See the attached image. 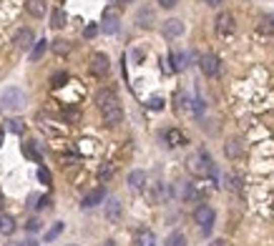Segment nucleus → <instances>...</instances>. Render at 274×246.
<instances>
[{
    "label": "nucleus",
    "instance_id": "38",
    "mask_svg": "<svg viewBox=\"0 0 274 246\" xmlns=\"http://www.w3.org/2000/svg\"><path fill=\"white\" fill-rule=\"evenodd\" d=\"M96 33H98V25H93V23H91V25H88V28L83 30V35H86V38H93Z\"/></svg>",
    "mask_w": 274,
    "mask_h": 246
},
{
    "label": "nucleus",
    "instance_id": "33",
    "mask_svg": "<svg viewBox=\"0 0 274 246\" xmlns=\"http://www.w3.org/2000/svg\"><path fill=\"white\" fill-rule=\"evenodd\" d=\"M66 80H68V75H66V73H56V75H53V88H61Z\"/></svg>",
    "mask_w": 274,
    "mask_h": 246
},
{
    "label": "nucleus",
    "instance_id": "46",
    "mask_svg": "<svg viewBox=\"0 0 274 246\" xmlns=\"http://www.w3.org/2000/svg\"><path fill=\"white\" fill-rule=\"evenodd\" d=\"M0 143H3V131H0Z\"/></svg>",
    "mask_w": 274,
    "mask_h": 246
},
{
    "label": "nucleus",
    "instance_id": "40",
    "mask_svg": "<svg viewBox=\"0 0 274 246\" xmlns=\"http://www.w3.org/2000/svg\"><path fill=\"white\" fill-rule=\"evenodd\" d=\"M159 5H161V8H166V10H171V8H176V5H179V0H159Z\"/></svg>",
    "mask_w": 274,
    "mask_h": 246
},
{
    "label": "nucleus",
    "instance_id": "18",
    "mask_svg": "<svg viewBox=\"0 0 274 246\" xmlns=\"http://www.w3.org/2000/svg\"><path fill=\"white\" fill-rule=\"evenodd\" d=\"M66 23H68V15L63 13V8H56V10L51 13V25H53L56 30H61Z\"/></svg>",
    "mask_w": 274,
    "mask_h": 246
},
{
    "label": "nucleus",
    "instance_id": "41",
    "mask_svg": "<svg viewBox=\"0 0 274 246\" xmlns=\"http://www.w3.org/2000/svg\"><path fill=\"white\" fill-rule=\"evenodd\" d=\"M209 246H229V244H226L224 239H216V241H211V244H209Z\"/></svg>",
    "mask_w": 274,
    "mask_h": 246
},
{
    "label": "nucleus",
    "instance_id": "30",
    "mask_svg": "<svg viewBox=\"0 0 274 246\" xmlns=\"http://www.w3.org/2000/svg\"><path fill=\"white\" fill-rule=\"evenodd\" d=\"M103 20H119V8H106L103 10Z\"/></svg>",
    "mask_w": 274,
    "mask_h": 246
},
{
    "label": "nucleus",
    "instance_id": "13",
    "mask_svg": "<svg viewBox=\"0 0 274 246\" xmlns=\"http://www.w3.org/2000/svg\"><path fill=\"white\" fill-rule=\"evenodd\" d=\"M164 138H166V143L171 146V148H179V146H186V136L179 131V128H169L166 133H164Z\"/></svg>",
    "mask_w": 274,
    "mask_h": 246
},
{
    "label": "nucleus",
    "instance_id": "22",
    "mask_svg": "<svg viewBox=\"0 0 274 246\" xmlns=\"http://www.w3.org/2000/svg\"><path fill=\"white\" fill-rule=\"evenodd\" d=\"M136 244H138V246H156V236H153V231H148V229L138 231Z\"/></svg>",
    "mask_w": 274,
    "mask_h": 246
},
{
    "label": "nucleus",
    "instance_id": "23",
    "mask_svg": "<svg viewBox=\"0 0 274 246\" xmlns=\"http://www.w3.org/2000/svg\"><path fill=\"white\" fill-rule=\"evenodd\" d=\"M186 61H189V56H186V53H174V56L169 58V63H174V65H171V70H184V68H186Z\"/></svg>",
    "mask_w": 274,
    "mask_h": 246
},
{
    "label": "nucleus",
    "instance_id": "42",
    "mask_svg": "<svg viewBox=\"0 0 274 246\" xmlns=\"http://www.w3.org/2000/svg\"><path fill=\"white\" fill-rule=\"evenodd\" d=\"M206 5H211V8H219V5H221V0H206Z\"/></svg>",
    "mask_w": 274,
    "mask_h": 246
},
{
    "label": "nucleus",
    "instance_id": "3",
    "mask_svg": "<svg viewBox=\"0 0 274 246\" xmlns=\"http://www.w3.org/2000/svg\"><path fill=\"white\" fill-rule=\"evenodd\" d=\"M214 219H216V214H214V209H211L209 203L197 206V211H194V221L202 226V231H204V234H209V231H211V226H214Z\"/></svg>",
    "mask_w": 274,
    "mask_h": 246
},
{
    "label": "nucleus",
    "instance_id": "11",
    "mask_svg": "<svg viewBox=\"0 0 274 246\" xmlns=\"http://www.w3.org/2000/svg\"><path fill=\"white\" fill-rule=\"evenodd\" d=\"M103 198H106V191H103V188H93L91 193H86V196H83L81 206H83V209H93V206L103 203Z\"/></svg>",
    "mask_w": 274,
    "mask_h": 246
},
{
    "label": "nucleus",
    "instance_id": "20",
    "mask_svg": "<svg viewBox=\"0 0 274 246\" xmlns=\"http://www.w3.org/2000/svg\"><path fill=\"white\" fill-rule=\"evenodd\" d=\"M13 231H15V221L8 214H0V234L3 236H10Z\"/></svg>",
    "mask_w": 274,
    "mask_h": 246
},
{
    "label": "nucleus",
    "instance_id": "16",
    "mask_svg": "<svg viewBox=\"0 0 274 246\" xmlns=\"http://www.w3.org/2000/svg\"><path fill=\"white\" fill-rule=\"evenodd\" d=\"M96 103H98V108L103 111V108H108V106L119 103V98H116V93H113V91H101V93L96 96Z\"/></svg>",
    "mask_w": 274,
    "mask_h": 246
},
{
    "label": "nucleus",
    "instance_id": "29",
    "mask_svg": "<svg viewBox=\"0 0 274 246\" xmlns=\"http://www.w3.org/2000/svg\"><path fill=\"white\" fill-rule=\"evenodd\" d=\"M98 176H101L103 181H106V179H111V176H113V163H106V166H101Z\"/></svg>",
    "mask_w": 274,
    "mask_h": 246
},
{
    "label": "nucleus",
    "instance_id": "15",
    "mask_svg": "<svg viewBox=\"0 0 274 246\" xmlns=\"http://www.w3.org/2000/svg\"><path fill=\"white\" fill-rule=\"evenodd\" d=\"M25 10L33 15V18H43L48 13V3L46 0H28L25 3Z\"/></svg>",
    "mask_w": 274,
    "mask_h": 246
},
{
    "label": "nucleus",
    "instance_id": "26",
    "mask_svg": "<svg viewBox=\"0 0 274 246\" xmlns=\"http://www.w3.org/2000/svg\"><path fill=\"white\" fill-rule=\"evenodd\" d=\"M61 231H63V221H56V224L48 229V234H46V241H56V239L61 236Z\"/></svg>",
    "mask_w": 274,
    "mask_h": 246
},
{
    "label": "nucleus",
    "instance_id": "19",
    "mask_svg": "<svg viewBox=\"0 0 274 246\" xmlns=\"http://www.w3.org/2000/svg\"><path fill=\"white\" fill-rule=\"evenodd\" d=\"M129 186L136 188V191H141V188L146 186V174H143V171H131V174H129Z\"/></svg>",
    "mask_w": 274,
    "mask_h": 246
},
{
    "label": "nucleus",
    "instance_id": "2",
    "mask_svg": "<svg viewBox=\"0 0 274 246\" xmlns=\"http://www.w3.org/2000/svg\"><path fill=\"white\" fill-rule=\"evenodd\" d=\"M0 103H3V108H8V111H18V108L25 106V93H23L18 86H8V88L3 91V96H0Z\"/></svg>",
    "mask_w": 274,
    "mask_h": 246
},
{
    "label": "nucleus",
    "instance_id": "37",
    "mask_svg": "<svg viewBox=\"0 0 274 246\" xmlns=\"http://www.w3.org/2000/svg\"><path fill=\"white\" fill-rule=\"evenodd\" d=\"M226 186H229L231 191H239V188H242V186H239V179H237V176H229V179H226Z\"/></svg>",
    "mask_w": 274,
    "mask_h": 246
},
{
    "label": "nucleus",
    "instance_id": "21",
    "mask_svg": "<svg viewBox=\"0 0 274 246\" xmlns=\"http://www.w3.org/2000/svg\"><path fill=\"white\" fill-rule=\"evenodd\" d=\"M51 51H53L56 56H68V53H70V43H68V40H63V38H58V40H53V43H51Z\"/></svg>",
    "mask_w": 274,
    "mask_h": 246
},
{
    "label": "nucleus",
    "instance_id": "32",
    "mask_svg": "<svg viewBox=\"0 0 274 246\" xmlns=\"http://www.w3.org/2000/svg\"><path fill=\"white\" fill-rule=\"evenodd\" d=\"M204 111H206L204 101H202V98H197V101H194V116H199V118H202V116H204Z\"/></svg>",
    "mask_w": 274,
    "mask_h": 246
},
{
    "label": "nucleus",
    "instance_id": "49",
    "mask_svg": "<svg viewBox=\"0 0 274 246\" xmlns=\"http://www.w3.org/2000/svg\"><path fill=\"white\" fill-rule=\"evenodd\" d=\"M61 3H63V0H61Z\"/></svg>",
    "mask_w": 274,
    "mask_h": 246
},
{
    "label": "nucleus",
    "instance_id": "31",
    "mask_svg": "<svg viewBox=\"0 0 274 246\" xmlns=\"http://www.w3.org/2000/svg\"><path fill=\"white\" fill-rule=\"evenodd\" d=\"M38 179H41L43 184H51V181H53V176H51V171H48V169H43V166L38 169Z\"/></svg>",
    "mask_w": 274,
    "mask_h": 246
},
{
    "label": "nucleus",
    "instance_id": "45",
    "mask_svg": "<svg viewBox=\"0 0 274 246\" xmlns=\"http://www.w3.org/2000/svg\"><path fill=\"white\" fill-rule=\"evenodd\" d=\"M116 3H134V0H116Z\"/></svg>",
    "mask_w": 274,
    "mask_h": 246
},
{
    "label": "nucleus",
    "instance_id": "47",
    "mask_svg": "<svg viewBox=\"0 0 274 246\" xmlns=\"http://www.w3.org/2000/svg\"><path fill=\"white\" fill-rule=\"evenodd\" d=\"M106 246H113V241H108V244H106Z\"/></svg>",
    "mask_w": 274,
    "mask_h": 246
},
{
    "label": "nucleus",
    "instance_id": "48",
    "mask_svg": "<svg viewBox=\"0 0 274 246\" xmlns=\"http://www.w3.org/2000/svg\"><path fill=\"white\" fill-rule=\"evenodd\" d=\"M68 246H78V244H68Z\"/></svg>",
    "mask_w": 274,
    "mask_h": 246
},
{
    "label": "nucleus",
    "instance_id": "34",
    "mask_svg": "<svg viewBox=\"0 0 274 246\" xmlns=\"http://www.w3.org/2000/svg\"><path fill=\"white\" fill-rule=\"evenodd\" d=\"M63 116H66V118H68L70 123H75L78 118H81V113H78L75 108H66V111H63Z\"/></svg>",
    "mask_w": 274,
    "mask_h": 246
},
{
    "label": "nucleus",
    "instance_id": "10",
    "mask_svg": "<svg viewBox=\"0 0 274 246\" xmlns=\"http://www.w3.org/2000/svg\"><path fill=\"white\" fill-rule=\"evenodd\" d=\"M231 30H234V15L226 13V10L219 13V15H216V33H219V35H229Z\"/></svg>",
    "mask_w": 274,
    "mask_h": 246
},
{
    "label": "nucleus",
    "instance_id": "39",
    "mask_svg": "<svg viewBox=\"0 0 274 246\" xmlns=\"http://www.w3.org/2000/svg\"><path fill=\"white\" fill-rule=\"evenodd\" d=\"M25 229H28V231H38V229H41V221H38V219H30V221L25 224Z\"/></svg>",
    "mask_w": 274,
    "mask_h": 246
},
{
    "label": "nucleus",
    "instance_id": "8",
    "mask_svg": "<svg viewBox=\"0 0 274 246\" xmlns=\"http://www.w3.org/2000/svg\"><path fill=\"white\" fill-rule=\"evenodd\" d=\"M101 113H103V123H106V126H119V123L124 121V108H121V103H113V106L103 108Z\"/></svg>",
    "mask_w": 274,
    "mask_h": 246
},
{
    "label": "nucleus",
    "instance_id": "27",
    "mask_svg": "<svg viewBox=\"0 0 274 246\" xmlns=\"http://www.w3.org/2000/svg\"><path fill=\"white\" fill-rule=\"evenodd\" d=\"M10 126H8V128H10V131H13V133H18V136H20V133H23V131H25V123L20 121V118H10Z\"/></svg>",
    "mask_w": 274,
    "mask_h": 246
},
{
    "label": "nucleus",
    "instance_id": "6",
    "mask_svg": "<svg viewBox=\"0 0 274 246\" xmlns=\"http://www.w3.org/2000/svg\"><path fill=\"white\" fill-rule=\"evenodd\" d=\"M199 68H202V73H204L206 78H214V75H219V58L214 56V53H204L202 58H199Z\"/></svg>",
    "mask_w": 274,
    "mask_h": 246
},
{
    "label": "nucleus",
    "instance_id": "9",
    "mask_svg": "<svg viewBox=\"0 0 274 246\" xmlns=\"http://www.w3.org/2000/svg\"><path fill=\"white\" fill-rule=\"evenodd\" d=\"M106 219L111 224H119L124 219V203L119 198H108V203H106Z\"/></svg>",
    "mask_w": 274,
    "mask_h": 246
},
{
    "label": "nucleus",
    "instance_id": "35",
    "mask_svg": "<svg viewBox=\"0 0 274 246\" xmlns=\"http://www.w3.org/2000/svg\"><path fill=\"white\" fill-rule=\"evenodd\" d=\"M148 108H153V111H161V108H164V101H161V98H151V101H148Z\"/></svg>",
    "mask_w": 274,
    "mask_h": 246
},
{
    "label": "nucleus",
    "instance_id": "14",
    "mask_svg": "<svg viewBox=\"0 0 274 246\" xmlns=\"http://www.w3.org/2000/svg\"><path fill=\"white\" fill-rule=\"evenodd\" d=\"M224 153H226V158H239L244 153V143L239 138H231V141L224 143Z\"/></svg>",
    "mask_w": 274,
    "mask_h": 246
},
{
    "label": "nucleus",
    "instance_id": "1",
    "mask_svg": "<svg viewBox=\"0 0 274 246\" xmlns=\"http://www.w3.org/2000/svg\"><path fill=\"white\" fill-rule=\"evenodd\" d=\"M186 169H189L194 176H209V174H216V166H214V161H211V156H209L206 148H199L197 153L189 156Z\"/></svg>",
    "mask_w": 274,
    "mask_h": 246
},
{
    "label": "nucleus",
    "instance_id": "7",
    "mask_svg": "<svg viewBox=\"0 0 274 246\" xmlns=\"http://www.w3.org/2000/svg\"><path fill=\"white\" fill-rule=\"evenodd\" d=\"M161 33H164V38L174 40V38L184 35V23H181L179 18H169V20H164V28H161Z\"/></svg>",
    "mask_w": 274,
    "mask_h": 246
},
{
    "label": "nucleus",
    "instance_id": "43",
    "mask_svg": "<svg viewBox=\"0 0 274 246\" xmlns=\"http://www.w3.org/2000/svg\"><path fill=\"white\" fill-rule=\"evenodd\" d=\"M20 246H38V241H35V239H28V241H23Z\"/></svg>",
    "mask_w": 274,
    "mask_h": 246
},
{
    "label": "nucleus",
    "instance_id": "12",
    "mask_svg": "<svg viewBox=\"0 0 274 246\" xmlns=\"http://www.w3.org/2000/svg\"><path fill=\"white\" fill-rule=\"evenodd\" d=\"M153 20H156V13H153V8H148V5L138 8L136 23L141 25V28H151V25H153Z\"/></svg>",
    "mask_w": 274,
    "mask_h": 246
},
{
    "label": "nucleus",
    "instance_id": "4",
    "mask_svg": "<svg viewBox=\"0 0 274 246\" xmlns=\"http://www.w3.org/2000/svg\"><path fill=\"white\" fill-rule=\"evenodd\" d=\"M13 46H15L18 51H33V46H35V33H33L30 28H20V30H15V35H13Z\"/></svg>",
    "mask_w": 274,
    "mask_h": 246
},
{
    "label": "nucleus",
    "instance_id": "36",
    "mask_svg": "<svg viewBox=\"0 0 274 246\" xmlns=\"http://www.w3.org/2000/svg\"><path fill=\"white\" fill-rule=\"evenodd\" d=\"M25 156H28V158H33V161H38V153H35L33 143H25Z\"/></svg>",
    "mask_w": 274,
    "mask_h": 246
},
{
    "label": "nucleus",
    "instance_id": "44",
    "mask_svg": "<svg viewBox=\"0 0 274 246\" xmlns=\"http://www.w3.org/2000/svg\"><path fill=\"white\" fill-rule=\"evenodd\" d=\"M3 206H5V198H3V193H0V209H3Z\"/></svg>",
    "mask_w": 274,
    "mask_h": 246
},
{
    "label": "nucleus",
    "instance_id": "5",
    "mask_svg": "<svg viewBox=\"0 0 274 246\" xmlns=\"http://www.w3.org/2000/svg\"><path fill=\"white\" fill-rule=\"evenodd\" d=\"M91 73L93 75H98V78H103L106 73H108V68H111V61H108V56L106 53H93L91 56Z\"/></svg>",
    "mask_w": 274,
    "mask_h": 246
},
{
    "label": "nucleus",
    "instance_id": "25",
    "mask_svg": "<svg viewBox=\"0 0 274 246\" xmlns=\"http://www.w3.org/2000/svg\"><path fill=\"white\" fill-rule=\"evenodd\" d=\"M164 246H186V236H184L181 231H174V234L166 239V244Z\"/></svg>",
    "mask_w": 274,
    "mask_h": 246
},
{
    "label": "nucleus",
    "instance_id": "24",
    "mask_svg": "<svg viewBox=\"0 0 274 246\" xmlns=\"http://www.w3.org/2000/svg\"><path fill=\"white\" fill-rule=\"evenodd\" d=\"M166 196H169V188H166V186H164V184H156V186H153V193H151L153 203H161Z\"/></svg>",
    "mask_w": 274,
    "mask_h": 246
},
{
    "label": "nucleus",
    "instance_id": "17",
    "mask_svg": "<svg viewBox=\"0 0 274 246\" xmlns=\"http://www.w3.org/2000/svg\"><path fill=\"white\" fill-rule=\"evenodd\" d=\"M51 48V43L46 40V38H41V40H35V46H33V51H30V61L38 63L43 56H46V51Z\"/></svg>",
    "mask_w": 274,
    "mask_h": 246
},
{
    "label": "nucleus",
    "instance_id": "28",
    "mask_svg": "<svg viewBox=\"0 0 274 246\" xmlns=\"http://www.w3.org/2000/svg\"><path fill=\"white\" fill-rule=\"evenodd\" d=\"M116 30H119V20H103V33L113 35Z\"/></svg>",
    "mask_w": 274,
    "mask_h": 246
}]
</instances>
